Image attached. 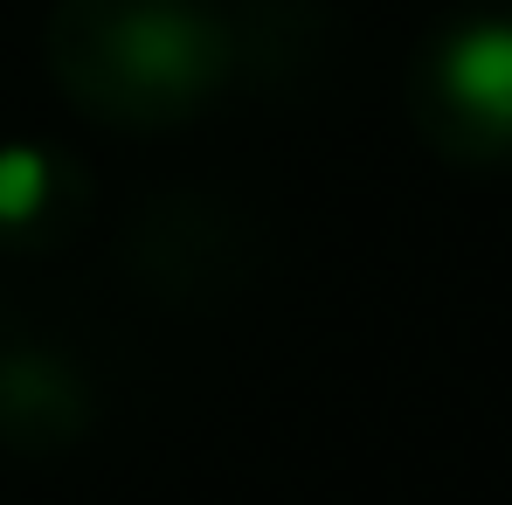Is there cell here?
Here are the masks:
<instances>
[{
	"mask_svg": "<svg viewBox=\"0 0 512 505\" xmlns=\"http://www.w3.org/2000/svg\"><path fill=\"white\" fill-rule=\"evenodd\" d=\"M443 90H450L457 111L512 132V28L506 21H478L443 49Z\"/></svg>",
	"mask_w": 512,
	"mask_h": 505,
	"instance_id": "cell-1",
	"label": "cell"
},
{
	"mask_svg": "<svg viewBox=\"0 0 512 505\" xmlns=\"http://www.w3.org/2000/svg\"><path fill=\"white\" fill-rule=\"evenodd\" d=\"M42 201H49V160L28 146H7L0 153V222H28Z\"/></svg>",
	"mask_w": 512,
	"mask_h": 505,
	"instance_id": "cell-2",
	"label": "cell"
}]
</instances>
